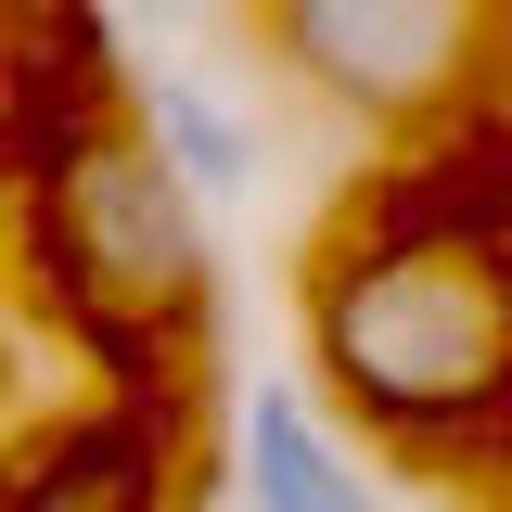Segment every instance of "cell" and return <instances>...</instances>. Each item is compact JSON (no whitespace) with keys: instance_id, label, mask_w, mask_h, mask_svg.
<instances>
[{"instance_id":"277c9868","label":"cell","mask_w":512,"mask_h":512,"mask_svg":"<svg viewBox=\"0 0 512 512\" xmlns=\"http://www.w3.org/2000/svg\"><path fill=\"white\" fill-rule=\"evenodd\" d=\"M244 474H256V500H282V512H346L359 500V474L320 448V423L282 397V384L256 397V423H244Z\"/></svg>"},{"instance_id":"3957f363","label":"cell","mask_w":512,"mask_h":512,"mask_svg":"<svg viewBox=\"0 0 512 512\" xmlns=\"http://www.w3.org/2000/svg\"><path fill=\"white\" fill-rule=\"evenodd\" d=\"M64 244L128 308H180L192 295V205H180V180L154 154H90L64 180Z\"/></svg>"},{"instance_id":"6da1fadb","label":"cell","mask_w":512,"mask_h":512,"mask_svg":"<svg viewBox=\"0 0 512 512\" xmlns=\"http://www.w3.org/2000/svg\"><path fill=\"white\" fill-rule=\"evenodd\" d=\"M320 359L384 423H436V410L500 384L512 346H500V295L461 256H372L320 295Z\"/></svg>"},{"instance_id":"7a4b0ae2","label":"cell","mask_w":512,"mask_h":512,"mask_svg":"<svg viewBox=\"0 0 512 512\" xmlns=\"http://www.w3.org/2000/svg\"><path fill=\"white\" fill-rule=\"evenodd\" d=\"M282 52L320 90L397 116V103L448 90V64L474 52V0H282Z\"/></svg>"}]
</instances>
